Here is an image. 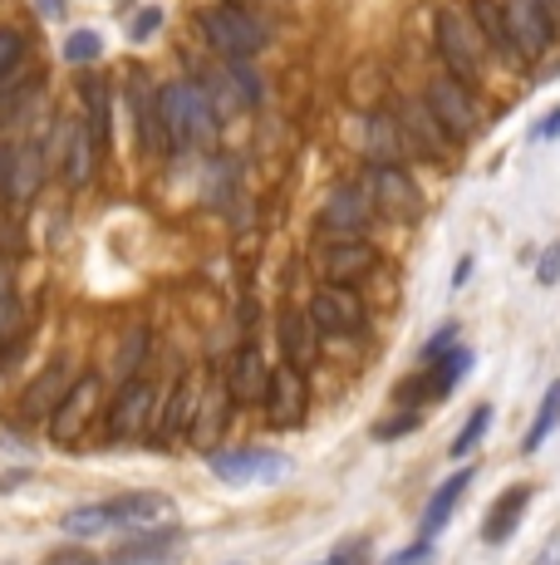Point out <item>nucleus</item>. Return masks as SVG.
Masks as SVG:
<instances>
[{"label": "nucleus", "instance_id": "nucleus-1", "mask_svg": "<svg viewBox=\"0 0 560 565\" xmlns=\"http://www.w3.org/2000/svg\"><path fill=\"white\" fill-rule=\"evenodd\" d=\"M158 118H163V143L177 153H202L217 143V108L202 94V84L177 79L158 89Z\"/></svg>", "mask_w": 560, "mask_h": 565}, {"label": "nucleus", "instance_id": "nucleus-2", "mask_svg": "<svg viewBox=\"0 0 560 565\" xmlns=\"http://www.w3.org/2000/svg\"><path fill=\"white\" fill-rule=\"evenodd\" d=\"M172 521V502L163 492H128L114 502H94V507H74L60 516V526L69 536H104V531H148Z\"/></svg>", "mask_w": 560, "mask_h": 565}, {"label": "nucleus", "instance_id": "nucleus-3", "mask_svg": "<svg viewBox=\"0 0 560 565\" xmlns=\"http://www.w3.org/2000/svg\"><path fill=\"white\" fill-rule=\"evenodd\" d=\"M433 40H438V54H443V64L457 84H482V70H487V50H482V35H477V25H472L462 10H452V6H438V15H433Z\"/></svg>", "mask_w": 560, "mask_h": 565}, {"label": "nucleus", "instance_id": "nucleus-4", "mask_svg": "<svg viewBox=\"0 0 560 565\" xmlns=\"http://www.w3.org/2000/svg\"><path fill=\"white\" fill-rule=\"evenodd\" d=\"M197 25L207 35V45L231 64H251L266 50V30L246 15V6H212V10H202Z\"/></svg>", "mask_w": 560, "mask_h": 565}, {"label": "nucleus", "instance_id": "nucleus-5", "mask_svg": "<svg viewBox=\"0 0 560 565\" xmlns=\"http://www.w3.org/2000/svg\"><path fill=\"white\" fill-rule=\"evenodd\" d=\"M374 266H379V252H374L364 236H325V242L315 246V270L325 286L354 290Z\"/></svg>", "mask_w": 560, "mask_h": 565}, {"label": "nucleus", "instance_id": "nucleus-6", "mask_svg": "<svg viewBox=\"0 0 560 565\" xmlns=\"http://www.w3.org/2000/svg\"><path fill=\"white\" fill-rule=\"evenodd\" d=\"M207 467L226 487H256V482H280L290 472V458L276 448H212Z\"/></svg>", "mask_w": 560, "mask_h": 565}, {"label": "nucleus", "instance_id": "nucleus-7", "mask_svg": "<svg viewBox=\"0 0 560 565\" xmlns=\"http://www.w3.org/2000/svg\"><path fill=\"white\" fill-rule=\"evenodd\" d=\"M99 394H104V384H99V374H79L69 384V394L60 398V408L50 413V443H60V448H79L84 443V433H89V423H94V413H99Z\"/></svg>", "mask_w": 560, "mask_h": 565}, {"label": "nucleus", "instance_id": "nucleus-8", "mask_svg": "<svg viewBox=\"0 0 560 565\" xmlns=\"http://www.w3.org/2000/svg\"><path fill=\"white\" fill-rule=\"evenodd\" d=\"M428 114L443 124L448 138H472L477 134V104H472V89L457 84L452 74H433L428 79V94H423Z\"/></svg>", "mask_w": 560, "mask_h": 565}, {"label": "nucleus", "instance_id": "nucleus-9", "mask_svg": "<svg viewBox=\"0 0 560 565\" xmlns=\"http://www.w3.org/2000/svg\"><path fill=\"white\" fill-rule=\"evenodd\" d=\"M182 551H187V531L182 526H148V531H133V536L118 541L104 565H168V561H177Z\"/></svg>", "mask_w": 560, "mask_h": 565}, {"label": "nucleus", "instance_id": "nucleus-10", "mask_svg": "<svg viewBox=\"0 0 560 565\" xmlns=\"http://www.w3.org/2000/svg\"><path fill=\"white\" fill-rule=\"evenodd\" d=\"M261 404H266V423L271 428H300L310 413V379L290 364L271 369V384H266Z\"/></svg>", "mask_w": 560, "mask_h": 565}, {"label": "nucleus", "instance_id": "nucleus-11", "mask_svg": "<svg viewBox=\"0 0 560 565\" xmlns=\"http://www.w3.org/2000/svg\"><path fill=\"white\" fill-rule=\"evenodd\" d=\"M310 320H315L320 334H335V340H349V334H364L369 315H364V300L354 290H340V286H320L310 296Z\"/></svg>", "mask_w": 560, "mask_h": 565}, {"label": "nucleus", "instance_id": "nucleus-12", "mask_svg": "<svg viewBox=\"0 0 560 565\" xmlns=\"http://www.w3.org/2000/svg\"><path fill=\"white\" fill-rule=\"evenodd\" d=\"M369 202H374V212L389 216V222H418V216H423V192H418V182L408 178L403 168H374Z\"/></svg>", "mask_w": 560, "mask_h": 565}, {"label": "nucleus", "instance_id": "nucleus-13", "mask_svg": "<svg viewBox=\"0 0 560 565\" xmlns=\"http://www.w3.org/2000/svg\"><path fill=\"white\" fill-rule=\"evenodd\" d=\"M502 15H506V35H511V50L521 54V60H541V54L551 50L556 25L546 20V10L536 6V0H506Z\"/></svg>", "mask_w": 560, "mask_h": 565}, {"label": "nucleus", "instance_id": "nucleus-14", "mask_svg": "<svg viewBox=\"0 0 560 565\" xmlns=\"http://www.w3.org/2000/svg\"><path fill=\"white\" fill-rule=\"evenodd\" d=\"M153 413H158V388L148 379H128L109 413V433L114 438H143L153 428Z\"/></svg>", "mask_w": 560, "mask_h": 565}, {"label": "nucleus", "instance_id": "nucleus-15", "mask_svg": "<svg viewBox=\"0 0 560 565\" xmlns=\"http://www.w3.org/2000/svg\"><path fill=\"white\" fill-rule=\"evenodd\" d=\"M374 216V202L359 182H344V188L330 192V202L320 206V232L325 236H359Z\"/></svg>", "mask_w": 560, "mask_h": 565}, {"label": "nucleus", "instance_id": "nucleus-16", "mask_svg": "<svg viewBox=\"0 0 560 565\" xmlns=\"http://www.w3.org/2000/svg\"><path fill=\"white\" fill-rule=\"evenodd\" d=\"M69 360H55L50 369H40L35 379H30V388L20 394V423H50V413L60 408V398L69 394Z\"/></svg>", "mask_w": 560, "mask_h": 565}, {"label": "nucleus", "instance_id": "nucleus-17", "mask_svg": "<svg viewBox=\"0 0 560 565\" xmlns=\"http://www.w3.org/2000/svg\"><path fill=\"white\" fill-rule=\"evenodd\" d=\"M266 384H271V364H266L261 344H241L231 360V374H226V398L241 408L261 404L266 398Z\"/></svg>", "mask_w": 560, "mask_h": 565}, {"label": "nucleus", "instance_id": "nucleus-18", "mask_svg": "<svg viewBox=\"0 0 560 565\" xmlns=\"http://www.w3.org/2000/svg\"><path fill=\"white\" fill-rule=\"evenodd\" d=\"M276 334H280V360L290 369H300V374H310L320 360V330L310 320V310H286Z\"/></svg>", "mask_w": 560, "mask_h": 565}, {"label": "nucleus", "instance_id": "nucleus-19", "mask_svg": "<svg viewBox=\"0 0 560 565\" xmlns=\"http://www.w3.org/2000/svg\"><path fill=\"white\" fill-rule=\"evenodd\" d=\"M394 118H398V128H403V138H408V148H413V153H428V158H443L448 153V134H443V124L428 114V104L398 99Z\"/></svg>", "mask_w": 560, "mask_h": 565}, {"label": "nucleus", "instance_id": "nucleus-20", "mask_svg": "<svg viewBox=\"0 0 560 565\" xmlns=\"http://www.w3.org/2000/svg\"><path fill=\"white\" fill-rule=\"evenodd\" d=\"M526 507H531V487H506V492L492 502V512L482 516V541L487 546H506V541L516 536V526H521V516H526Z\"/></svg>", "mask_w": 560, "mask_h": 565}, {"label": "nucleus", "instance_id": "nucleus-21", "mask_svg": "<svg viewBox=\"0 0 560 565\" xmlns=\"http://www.w3.org/2000/svg\"><path fill=\"white\" fill-rule=\"evenodd\" d=\"M192 418H197V379L182 374L177 388H172V398L163 404V413H153V428H148V438H153V443L177 438V433L187 428Z\"/></svg>", "mask_w": 560, "mask_h": 565}, {"label": "nucleus", "instance_id": "nucleus-22", "mask_svg": "<svg viewBox=\"0 0 560 565\" xmlns=\"http://www.w3.org/2000/svg\"><path fill=\"white\" fill-rule=\"evenodd\" d=\"M45 182V148L20 143L10 148V172H6V198L10 202H30Z\"/></svg>", "mask_w": 560, "mask_h": 565}, {"label": "nucleus", "instance_id": "nucleus-23", "mask_svg": "<svg viewBox=\"0 0 560 565\" xmlns=\"http://www.w3.org/2000/svg\"><path fill=\"white\" fill-rule=\"evenodd\" d=\"M60 143H55V153H64V182L69 188H84L89 182V172H94V138H89V128L84 124H60Z\"/></svg>", "mask_w": 560, "mask_h": 565}, {"label": "nucleus", "instance_id": "nucleus-24", "mask_svg": "<svg viewBox=\"0 0 560 565\" xmlns=\"http://www.w3.org/2000/svg\"><path fill=\"white\" fill-rule=\"evenodd\" d=\"M472 487V467H462V472H452L443 487H438L433 497H428V507H423V521H418V536H428L433 541L438 531L452 521V512H457V502H462V492Z\"/></svg>", "mask_w": 560, "mask_h": 565}, {"label": "nucleus", "instance_id": "nucleus-25", "mask_svg": "<svg viewBox=\"0 0 560 565\" xmlns=\"http://www.w3.org/2000/svg\"><path fill=\"white\" fill-rule=\"evenodd\" d=\"M369 143H364V153H369L374 168H398V162L408 158V138L403 128H398L394 114H369Z\"/></svg>", "mask_w": 560, "mask_h": 565}, {"label": "nucleus", "instance_id": "nucleus-26", "mask_svg": "<svg viewBox=\"0 0 560 565\" xmlns=\"http://www.w3.org/2000/svg\"><path fill=\"white\" fill-rule=\"evenodd\" d=\"M472 369V354L467 350H448V354H438V369L433 374H423V384H408V398H443L452 394V388L462 384V374Z\"/></svg>", "mask_w": 560, "mask_h": 565}, {"label": "nucleus", "instance_id": "nucleus-27", "mask_svg": "<svg viewBox=\"0 0 560 565\" xmlns=\"http://www.w3.org/2000/svg\"><path fill=\"white\" fill-rule=\"evenodd\" d=\"M133 114H138V143H143V153H158L163 148V118H158V89L143 74H133Z\"/></svg>", "mask_w": 560, "mask_h": 565}, {"label": "nucleus", "instance_id": "nucleus-28", "mask_svg": "<svg viewBox=\"0 0 560 565\" xmlns=\"http://www.w3.org/2000/svg\"><path fill=\"white\" fill-rule=\"evenodd\" d=\"M467 20L477 25V35H482V40H492V45H497L502 54H516V50H511V35H506V15H502L497 0H472Z\"/></svg>", "mask_w": 560, "mask_h": 565}, {"label": "nucleus", "instance_id": "nucleus-29", "mask_svg": "<svg viewBox=\"0 0 560 565\" xmlns=\"http://www.w3.org/2000/svg\"><path fill=\"white\" fill-rule=\"evenodd\" d=\"M556 423H560V379L541 394V408H536V423H531V433H526L521 448H526V452H541V443L551 438Z\"/></svg>", "mask_w": 560, "mask_h": 565}, {"label": "nucleus", "instance_id": "nucleus-30", "mask_svg": "<svg viewBox=\"0 0 560 565\" xmlns=\"http://www.w3.org/2000/svg\"><path fill=\"white\" fill-rule=\"evenodd\" d=\"M492 418H497V413H492V404H477V408H472V413H467V423H462V433H457V438H452V448H448L452 458H467V452L477 448L482 438H487Z\"/></svg>", "mask_w": 560, "mask_h": 565}, {"label": "nucleus", "instance_id": "nucleus-31", "mask_svg": "<svg viewBox=\"0 0 560 565\" xmlns=\"http://www.w3.org/2000/svg\"><path fill=\"white\" fill-rule=\"evenodd\" d=\"M84 94H89V138H94V148H109V89H104L99 79H89Z\"/></svg>", "mask_w": 560, "mask_h": 565}, {"label": "nucleus", "instance_id": "nucleus-32", "mask_svg": "<svg viewBox=\"0 0 560 565\" xmlns=\"http://www.w3.org/2000/svg\"><path fill=\"white\" fill-rule=\"evenodd\" d=\"M104 54V40L94 35V30H74L69 40H64V60L69 64H94Z\"/></svg>", "mask_w": 560, "mask_h": 565}, {"label": "nucleus", "instance_id": "nucleus-33", "mask_svg": "<svg viewBox=\"0 0 560 565\" xmlns=\"http://www.w3.org/2000/svg\"><path fill=\"white\" fill-rule=\"evenodd\" d=\"M325 565H374L369 536H349V541H340V546L330 551V561H325Z\"/></svg>", "mask_w": 560, "mask_h": 565}, {"label": "nucleus", "instance_id": "nucleus-34", "mask_svg": "<svg viewBox=\"0 0 560 565\" xmlns=\"http://www.w3.org/2000/svg\"><path fill=\"white\" fill-rule=\"evenodd\" d=\"M433 561H438V546H433V541H428V536H418L413 546L394 551V556L384 561V565H433Z\"/></svg>", "mask_w": 560, "mask_h": 565}, {"label": "nucleus", "instance_id": "nucleus-35", "mask_svg": "<svg viewBox=\"0 0 560 565\" xmlns=\"http://www.w3.org/2000/svg\"><path fill=\"white\" fill-rule=\"evenodd\" d=\"M418 428H423V418H418L413 408H403V413H394L389 423H379V428H374V438L389 443V438H403V433H418Z\"/></svg>", "mask_w": 560, "mask_h": 565}, {"label": "nucleus", "instance_id": "nucleus-36", "mask_svg": "<svg viewBox=\"0 0 560 565\" xmlns=\"http://www.w3.org/2000/svg\"><path fill=\"white\" fill-rule=\"evenodd\" d=\"M20 54H25V40H20L15 30H0V79L20 64Z\"/></svg>", "mask_w": 560, "mask_h": 565}, {"label": "nucleus", "instance_id": "nucleus-37", "mask_svg": "<svg viewBox=\"0 0 560 565\" xmlns=\"http://www.w3.org/2000/svg\"><path fill=\"white\" fill-rule=\"evenodd\" d=\"M158 25H163V10L148 6V10H138V15H133V30H128V35H133L138 45H143V40H153V35H158Z\"/></svg>", "mask_w": 560, "mask_h": 565}, {"label": "nucleus", "instance_id": "nucleus-38", "mask_svg": "<svg viewBox=\"0 0 560 565\" xmlns=\"http://www.w3.org/2000/svg\"><path fill=\"white\" fill-rule=\"evenodd\" d=\"M45 565H104V561L89 546H60V551H50Z\"/></svg>", "mask_w": 560, "mask_h": 565}, {"label": "nucleus", "instance_id": "nucleus-39", "mask_svg": "<svg viewBox=\"0 0 560 565\" xmlns=\"http://www.w3.org/2000/svg\"><path fill=\"white\" fill-rule=\"evenodd\" d=\"M536 280H541V286H556V280H560V242L546 246L541 266H536Z\"/></svg>", "mask_w": 560, "mask_h": 565}, {"label": "nucleus", "instance_id": "nucleus-40", "mask_svg": "<svg viewBox=\"0 0 560 565\" xmlns=\"http://www.w3.org/2000/svg\"><path fill=\"white\" fill-rule=\"evenodd\" d=\"M15 330H20V310H15V300L0 290V340H15Z\"/></svg>", "mask_w": 560, "mask_h": 565}, {"label": "nucleus", "instance_id": "nucleus-41", "mask_svg": "<svg viewBox=\"0 0 560 565\" xmlns=\"http://www.w3.org/2000/svg\"><path fill=\"white\" fill-rule=\"evenodd\" d=\"M551 138H560V108H556V114H546L541 124L531 128V143H551Z\"/></svg>", "mask_w": 560, "mask_h": 565}, {"label": "nucleus", "instance_id": "nucleus-42", "mask_svg": "<svg viewBox=\"0 0 560 565\" xmlns=\"http://www.w3.org/2000/svg\"><path fill=\"white\" fill-rule=\"evenodd\" d=\"M452 340H457V324H443V330L433 334V344H428L423 354H428V360H438V354H448V350H452Z\"/></svg>", "mask_w": 560, "mask_h": 565}, {"label": "nucleus", "instance_id": "nucleus-43", "mask_svg": "<svg viewBox=\"0 0 560 565\" xmlns=\"http://www.w3.org/2000/svg\"><path fill=\"white\" fill-rule=\"evenodd\" d=\"M536 6L546 10V20H551V25H560V0H536Z\"/></svg>", "mask_w": 560, "mask_h": 565}, {"label": "nucleus", "instance_id": "nucleus-44", "mask_svg": "<svg viewBox=\"0 0 560 565\" xmlns=\"http://www.w3.org/2000/svg\"><path fill=\"white\" fill-rule=\"evenodd\" d=\"M35 6L45 10V15H60V10H64V0H35Z\"/></svg>", "mask_w": 560, "mask_h": 565}, {"label": "nucleus", "instance_id": "nucleus-45", "mask_svg": "<svg viewBox=\"0 0 560 565\" xmlns=\"http://www.w3.org/2000/svg\"><path fill=\"white\" fill-rule=\"evenodd\" d=\"M536 565H560V551H556V546H546V551H541V561H536Z\"/></svg>", "mask_w": 560, "mask_h": 565}]
</instances>
